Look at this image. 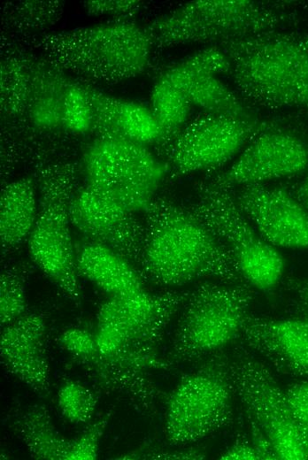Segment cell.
I'll use <instances>...</instances> for the list:
<instances>
[{"label":"cell","mask_w":308,"mask_h":460,"mask_svg":"<svg viewBox=\"0 0 308 460\" xmlns=\"http://www.w3.org/2000/svg\"><path fill=\"white\" fill-rule=\"evenodd\" d=\"M239 350L232 359L227 357V367L250 426L264 434L277 459H308L302 433L284 391L266 366L247 349Z\"/></svg>","instance_id":"11"},{"label":"cell","mask_w":308,"mask_h":460,"mask_svg":"<svg viewBox=\"0 0 308 460\" xmlns=\"http://www.w3.org/2000/svg\"><path fill=\"white\" fill-rule=\"evenodd\" d=\"M284 394L289 410L301 431L308 426V381L288 387Z\"/></svg>","instance_id":"32"},{"label":"cell","mask_w":308,"mask_h":460,"mask_svg":"<svg viewBox=\"0 0 308 460\" xmlns=\"http://www.w3.org/2000/svg\"><path fill=\"white\" fill-rule=\"evenodd\" d=\"M71 224L87 242L108 247L136 267L144 245V223L110 195L85 183L70 206Z\"/></svg>","instance_id":"13"},{"label":"cell","mask_w":308,"mask_h":460,"mask_svg":"<svg viewBox=\"0 0 308 460\" xmlns=\"http://www.w3.org/2000/svg\"><path fill=\"white\" fill-rule=\"evenodd\" d=\"M62 121L65 130L68 133L82 134L90 131V106L79 80H73L68 88L63 106Z\"/></svg>","instance_id":"29"},{"label":"cell","mask_w":308,"mask_h":460,"mask_svg":"<svg viewBox=\"0 0 308 460\" xmlns=\"http://www.w3.org/2000/svg\"><path fill=\"white\" fill-rule=\"evenodd\" d=\"M241 211L273 246L308 249V211L286 190L263 184L243 186L235 193Z\"/></svg>","instance_id":"15"},{"label":"cell","mask_w":308,"mask_h":460,"mask_svg":"<svg viewBox=\"0 0 308 460\" xmlns=\"http://www.w3.org/2000/svg\"><path fill=\"white\" fill-rule=\"evenodd\" d=\"M235 395L226 356L215 354L182 376L166 400L164 432L167 442L186 445L229 426Z\"/></svg>","instance_id":"9"},{"label":"cell","mask_w":308,"mask_h":460,"mask_svg":"<svg viewBox=\"0 0 308 460\" xmlns=\"http://www.w3.org/2000/svg\"><path fill=\"white\" fill-rule=\"evenodd\" d=\"M220 459L257 460L261 459V456L252 442L239 440L221 454Z\"/></svg>","instance_id":"33"},{"label":"cell","mask_w":308,"mask_h":460,"mask_svg":"<svg viewBox=\"0 0 308 460\" xmlns=\"http://www.w3.org/2000/svg\"><path fill=\"white\" fill-rule=\"evenodd\" d=\"M110 413L90 424L82 434L73 440L65 460H94L98 456L100 440L108 425Z\"/></svg>","instance_id":"30"},{"label":"cell","mask_w":308,"mask_h":460,"mask_svg":"<svg viewBox=\"0 0 308 460\" xmlns=\"http://www.w3.org/2000/svg\"><path fill=\"white\" fill-rule=\"evenodd\" d=\"M27 271L16 264L5 268L0 275V319L2 327L25 314Z\"/></svg>","instance_id":"27"},{"label":"cell","mask_w":308,"mask_h":460,"mask_svg":"<svg viewBox=\"0 0 308 460\" xmlns=\"http://www.w3.org/2000/svg\"><path fill=\"white\" fill-rule=\"evenodd\" d=\"M143 213L145 240L135 267L143 281L160 287L206 278L243 282L227 248L188 207L154 197Z\"/></svg>","instance_id":"1"},{"label":"cell","mask_w":308,"mask_h":460,"mask_svg":"<svg viewBox=\"0 0 308 460\" xmlns=\"http://www.w3.org/2000/svg\"><path fill=\"white\" fill-rule=\"evenodd\" d=\"M307 167L306 143L273 124L253 137L227 171L210 178L228 188L243 187L293 176Z\"/></svg>","instance_id":"14"},{"label":"cell","mask_w":308,"mask_h":460,"mask_svg":"<svg viewBox=\"0 0 308 460\" xmlns=\"http://www.w3.org/2000/svg\"><path fill=\"white\" fill-rule=\"evenodd\" d=\"M35 58L11 53L1 62V111L9 121L25 119Z\"/></svg>","instance_id":"25"},{"label":"cell","mask_w":308,"mask_h":460,"mask_svg":"<svg viewBox=\"0 0 308 460\" xmlns=\"http://www.w3.org/2000/svg\"><path fill=\"white\" fill-rule=\"evenodd\" d=\"M1 362L4 367L41 396L50 389L46 346V323L40 313L24 314L2 327Z\"/></svg>","instance_id":"16"},{"label":"cell","mask_w":308,"mask_h":460,"mask_svg":"<svg viewBox=\"0 0 308 460\" xmlns=\"http://www.w3.org/2000/svg\"><path fill=\"white\" fill-rule=\"evenodd\" d=\"M252 300L248 284H200L182 306L166 359L173 365L215 355L240 337Z\"/></svg>","instance_id":"7"},{"label":"cell","mask_w":308,"mask_h":460,"mask_svg":"<svg viewBox=\"0 0 308 460\" xmlns=\"http://www.w3.org/2000/svg\"><path fill=\"white\" fill-rule=\"evenodd\" d=\"M89 103L95 138H122L147 145L162 143L164 132L150 108L105 94L79 80Z\"/></svg>","instance_id":"18"},{"label":"cell","mask_w":308,"mask_h":460,"mask_svg":"<svg viewBox=\"0 0 308 460\" xmlns=\"http://www.w3.org/2000/svg\"><path fill=\"white\" fill-rule=\"evenodd\" d=\"M240 337L277 370L308 378V319L249 316Z\"/></svg>","instance_id":"17"},{"label":"cell","mask_w":308,"mask_h":460,"mask_svg":"<svg viewBox=\"0 0 308 460\" xmlns=\"http://www.w3.org/2000/svg\"><path fill=\"white\" fill-rule=\"evenodd\" d=\"M12 429L26 446L31 457L40 460H65L73 440L56 428L45 405L34 404L18 413Z\"/></svg>","instance_id":"23"},{"label":"cell","mask_w":308,"mask_h":460,"mask_svg":"<svg viewBox=\"0 0 308 460\" xmlns=\"http://www.w3.org/2000/svg\"><path fill=\"white\" fill-rule=\"evenodd\" d=\"M280 8L252 0H198L186 3L144 26L153 47L219 43L281 29L288 21Z\"/></svg>","instance_id":"6"},{"label":"cell","mask_w":308,"mask_h":460,"mask_svg":"<svg viewBox=\"0 0 308 460\" xmlns=\"http://www.w3.org/2000/svg\"><path fill=\"white\" fill-rule=\"evenodd\" d=\"M73 80L45 58L35 59L25 120L41 133L65 130L63 106Z\"/></svg>","instance_id":"21"},{"label":"cell","mask_w":308,"mask_h":460,"mask_svg":"<svg viewBox=\"0 0 308 460\" xmlns=\"http://www.w3.org/2000/svg\"><path fill=\"white\" fill-rule=\"evenodd\" d=\"M47 60L79 80L117 84L142 74L153 48L143 27L113 21L33 39Z\"/></svg>","instance_id":"4"},{"label":"cell","mask_w":308,"mask_h":460,"mask_svg":"<svg viewBox=\"0 0 308 460\" xmlns=\"http://www.w3.org/2000/svg\"><path fill=\"white\" fill-rule=\"evenodd\" d=\"M79 275L90 280L110 297H126L145 291L137 269L113 249L86 242L75 251Z\"/></svg>","instance_id":"20"},{"label":"cell","mask_w":308,"mask_h":460,"mask_svg":"<svg viewBox=\"0 0 308 460\" xmlns=\"http://www.w3.org/2000/svg\"><path fill=\"white\" fill-rule=\"evenodd\" d=\"M160 76L180 88L191 105L204 112L238 119L258 118L217 75L199 72L185 59L168 67Z\"/></svg>","instance_id":"19"},{"label":"cell","mask_w":308,"mask_h":460,"mask_svg":"<svg viewBox=\"0 0 308 460\" xmlns=\"http://www.w3.org/2000/svg\"><path fill=\"white\" fill-rule=\"evenodd\" d=\"M273 122L259 118L238 119L204 112L159 147L172 177L213 171Z\"/></svg>","instance_id":"12"},{"label":"cell","mask_w":308,"mask_h":460,"mask_svg":"<svg viewBox=\"0 0 308 460\" xmlns=\"http://www.w3.org/2000/svg\"><path fill=\"white\" fill-rule=\"evenodd\" d=\"M96 402L95 394L78 381H65L58 392V405L60 412L71 423L84 424L90 421Z\"/></svg>","instance_id":"28"},{"label":"cell","mask_w":308,"mask_h":460,"mask_svg":"<svg viewBox=\"0 0 308 460\" xmlns=\"http://www.w3.org/2000/svg\"><path fill=\"white\" fill-rule=\"evenodd\" d=\"M143 456H149L151 459H202L204 457V455L197 450L189 449L175 452L147 454Z\"/></svg>","instance_id":"34"},{"label":"cell","mask_w":308,"mask_h":460,"mask_svg":"<svg viewBox=\"0 0 308 460\" xmlns=\"http://www.w3.org/2000/svg\"><path fill=\"white\" fill-rule=\"evenodd\" d=\"M305 301L308 303V286H307V288L305 289Z\"/></svg>","instance_id":"36"},{"label":"cell","mask_w":308,"mask_h":460,"mask_svg":"<svg viewBox=\"0 0 308 460\" xmlns=\"http://www.w3.org/2000/svg\"><path fill=\"white\" fill-rule=\"evenodd\" d=\"M195 191V202L188 208L225 244L243 280L263 292L274 288L283 275L284 258L254 230L232 188L207 177L197 182Z\"/></svg>","instance_id":"8"},{"label":"cell","mask_w":308,"mask_h":460,"mask_svg":"<svg viewBox=\"0 0 308 460\" xmlns=\"http://www.w3.org/2000/svg\"><path fill=\"white\" fill-rule=\"evenodd\" d=\"M63 12L64 3L58 0L5 3L2 11L3 31L8 36L32 40L46 34Z\"/></svg>","instance_id":"24"},{"label":"cell","mask_w":308,"mask_h":460,"mask_svg":"<svg viewBox=\"0 0 308 460\" xmlns=\"http://www.w3.org/2000/svg\"><path fill=\"white\" fill-rule=\"evenodd\" d=\"M297 198L308 210V175L303 180L297 188Z\"/></svg>","instance_id":"35"},{"label":"cell","mask_w":308,"mask_h":460,"mask_svg":"<svg viewBox=\"0 0 308 460\" xmlns=\"http://www.w3.org/2000/svg\"><path fill=\"white\" fill-rule=\"evenodd\" d=\"M60 345L101 390L118 394L139 410L154 412L164 394L150 371L169 369L158 349L130 339L111 325L96 323L95 333L72 327L59 335Z\"/></svg>","instance_id":"3"},{"label":"cell","mask_w":308,"mask_h":460,"mask_svg":"<svg viewBox=\"0 0 308 460\" xmlns=\"http://www.w3.org/2000/svg\"><path fill=\"white\" fill-rule=\"evenodd\" d=\"M35 180L23 177L5 184L0 198L2 255L17 249L31 234L38 207Z\"/></svg>","instance_id":"22"},{"label":"cell","mask_w":308,"mask_h":460,"mask_svg":"<svg viewBox=\"0 0 308 460\" xmlns=\"http://www.w3.org/2000/svg\"><path fill=\"white\" fill-rule=\"evenodd\" d=\"M231 79L248 102L308 110V34L274 29L219 43Z\"/></svg>","instance_id":"2"},{"label":"cell","mask_w":308,"mask_h":460,"mask_svg":"<svg viewBox=\"0 0 308 460\" xmlns=\"http://www.w3.org/2000/svg\"><path fill=\"white\" fill-rule=\"evenodd\" d=\"M191 104L184 93L159 76L150 95V109L164 132L158 147L169 142L187 123Z\"/></svg>","instance_id":"26"},{"label":"cell","mask_w":308,"mask_h":460,"mask_svg":"<svg viewBox=\"0 0 308 460\" xmlns=\"http://www.w3.org/2000/svg\"><path fill=\"white\" fill-rule=\"evenodd\" d=\"M143 3L138 0L86 1L83 6L89 15L108 16L117 21H130L141 10Z\"/></svg>","instance_id":"31"},{"label":"cell","mask_w":308,"mask_h":460,"mask_svg":"<svg viewBox=\"0 0 308 460\" xmlns=\"http://www.w3.org/2000/svg\"><path fill=\"white\" fill-rule=\"evenodd\" d=\"M80 165L85 183L135 213L145 211L168 173L167 165L146 145L122 138H95Z\"/></svg>","instance_id":"10"},{"label":"cell","mask_w":308,"mask_h":460,"mask_svg":"<svg viewBox=\"0 0 308 460\" xmlns=\"http://www.w3.org/2000/svg\"><path fill=\"white\" fill-rule=\"evenodd\" d=\"M81 172V165L72 161L35 168L38 207L27 241L32 260L76 304L81 301V292L69 226Z\"/></svg>","instance_id":"5"}]
</instances>
